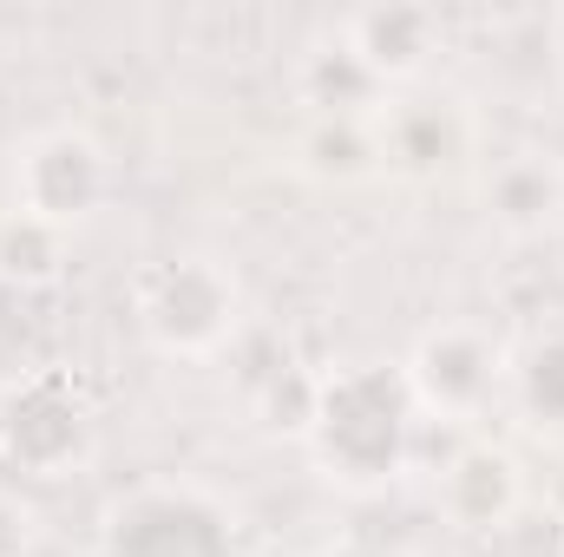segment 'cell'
I'll list each match as a JSON object with an SVG mask.
<instances>
[{
    "mask_svg": "<svg viewBox=\"0 0 564 557\" xmlns=\"http://www.w3.org/2000/svg\"><path fill=\"white\" fill-rule=\"evenodd\" d=\"M421 407L408 394V374L394 361H355L335 368L308 401V452L322 479L348 492H381L414 459Z\"/></svg>",
    "mask_w": 564,
    "mask_h": 557,
    "instance_id": "cell-1",
    "label": "cell"
},
{
    "mask_svg": "<svg viewBox=\"0 0 564 557\" xmlns=\"http://www.w3.org/2000/svg\"><path fill=\"white\" fill-rule=\"evenodd\" d=\"M132 308H139L144 341L171 361H204L217 354L237 321H243V295H237V276L210 256H164L151 263L132 288Z\"/></svg>",
    "mask_w": 564,
    "mask_h": 557,
    "instance_id": "cell-2",
    "label": "cell"
},
{
    "mask_svg": "<svg viewBox=\"0 0 564 557\" xmlns=\"http://www.w3.org/2000/svg\"><path fill=\"white\" fill-rule=\"evenodd\" d=\"M99 419L73 374L40 368L0 394V466L20 479H66L93 459Z\"/></svg>",
    "mask_w": 564,
    "mask_h": 557,
    "instance_id": "cell-3",
    "label": "cell"
},
{
    "mask_svg": "<svg viewBox=\"0 0 564 557\" xmlns=\"http://www.w3.org/2000/svg\"><path fill=\"white\" fill-rule=\"evenodd\" d=\"M93 557H250L243 532L224 499L197 485H139L126 492L106 525Z\"/></svg>",
    "mask_w": 564,
    "mask_h": 557,
    "instance_id": "cell-4",
    "label": "cell"
},
{
    "mask_svg": "<svg viewBox=\"0 0 564 557\" xmlns=\"http://www.w3.org/2000/svg\"><path fill=\"white\" fill-rule=\"evenodd\" d=\"M401 374H408V394H414L421 414L466 426V419H479L499 401V387H506V354L492 348L486 328H473V321H440V328H426L421 341H414V354L401 361Z\"/></svg>",
    "mask_w": 564,
    "mask_h": 557,
    "instance_id": "cell-5",
    "label": "cell"
},
{
    "mask_svg": "<svg viewBox=\"0 0 564 557\" xmlns=\"http://www.w3.org/2000/svg\"><path fill=\"white\" fill-rule=\"evenodd\" d=\"M106 190H112L106 151L86 139V132H73V125L26 139L20 157H13V210L33 217V223H53L66 237L106 204Z\"/></svg>",
    "mask_w": 564,
    "mask_h": 557,
    "instance_id": "cell-6",
    "label": "cell"
},
{
    "mask_svg": "<svg viewBox=\"0 0 564 557\" xmlns=\"http://www.w3.org/2000/svg\"><path fill=\"white\" fill-rule=\"evenodd\" d=\"M341 40L348 53L394 92L408 79H421L440 53V13L433 7H414V0H375L361 13L341 20Z\"/></svg>",
    "mask_w": 564,
    "mask_h": 557,
    "instance_id": "cell-7",
    "label": "cell"
},
{
    "mask_svg": "<svg viewBox=\"0 0 564 557\" xmlns=\"http://www.w3.org/2000/svg\"><path fill=\"white\" fill-rule=\"evenodd\" d=\"M479 204L506 243H545L564 223V164L552 151H512L492 164Z\"/></svg>",
    "mask_w": 564,
    "mask_h": 557,
    "instance_id": "cell-8",
    "label": "cell"
},
{
    "mask_svg": "<svg viewBox=\"0 0 564 557\" xmlns=\"http://www.w3.org/2000/svg\"><path fill=\"white\" fill-rule=\"evenodd\" d=\"M519 499H525V472L492 439H473L440 466V512L459 532H499L519 512Z\"/></svg>",
    "mask_w": 564,
    "mask_h": 557,
    "instance_id": "cell-9",
    "label": "cell"
},
{
    "mask_svg": "<svg viewBox=\"0 0 564 557\" xmlns=\"http://www.w3.org/2000/svg\"><path fill=\"white\" fill-rule=\"evenodd\" d=\"M295 99L308 106V119H361V125H375V119L388 112V86L348 53L341 33L302 53V66H295Z\"/></svg>",
    "mask_w": 564,
    "mask_h": 557,
    "instance_id": "cell-10",
    "label": "cell"
},
{
    "mask_svg": "<svg viewBox=\"0 0 564 557\" xmlns=\"http://www.w3.org/2000/svg\"><path fill=\"white\" fill-rule=\"evenodd\" d=\"M381 164H394V171H408V177H440L446 164H459L466 157V119H459V106H388L381 112Z\"/></svg>",
    "mask_w": 564,
    "mask_h": 557,
    "instance_id": "cell-11",
    "label": "cell"
},
{
    "mask_svg": "<svg viewBox=\"0 0 564 557\" xmlns=\"http://www.w3.org/2000/svg\"><path fill=\"white\" fill-rule=\"evenodd\" d=\"M506 387H512V407L525 414L532 433L564 439V328L532 335V341L506 361Z\"/></svg>",
    "mask_w": 564,
    "mask_h": 557,
    "instance_id": "cell-12",
    "label": "cell"
},
{
    "mask_svg": "<svg viewBox=\"0 0 564 557\" xmlns=\"http://www.w3.org/2000/svg\"><path fill=\"white\" fill-rule=\"evenodd\" d=\"M381 125V119H375ZM361 119H308L295 139V164L322 184H361L381 171V132Z\"/></svg>",
    "mask_w": 564,
    "mask_h": 557,
    "instance_id": "cell-13",
    "label": "cell"
},
{
    "mask_svg": "<svg viewBox=\"0 0 564 557\" xmlns=\"http://www.w3.org/2000/svg\"><path fill=\"white\" fill-rule=\"evenodd\" d=\"M59 270H66V230L7 210L0 217V282L46 288V282H59Z\"/></svg>",
    "mask_w": 564,
    "mask_h": 557,
    "instance_id": "cell-14",
    "label": "cell"
},
{
    "mask_svg": "<svg viewBox=\"0 0 564 557\" xmlns=\"http://www.w3.org/2000/svg\"><path fill=\"white\" fill-rule=\"evenodd\" d=\"M40 545H46V518H40V505H33L26 492L0 485V557H40Z\"/></svg>",
    "mask_w": 564,
    "mask_h": 557,
    "instance_id": "cell-15",
    "label": "cell"
},
{
    "mask_svg": "<svg viewBox=\"0 0 564 557\" xmlns=\"http://www.w3.org/2000/svg\"><path fill=\"white\" fill-rule=\"evenodd\" d=\"M322 557H394V551H375V545H335V551H322Z\"/></svg>",
    "mask_w": 564,
    "mask_h": 557,
    "instance_id": "cell-16",
    "label": "cell"
},
{
    "mask_svg": "<svg viewBox=\"0 0 564 557\" xmlns=\"http://www.w3.org/2000/svg\"><path fill=\"white\" fill-rule=\"evenodd\" d=\"M552 46H558V73H564V13H558V26H552Z\"/></svg>",
    "mask_w": 564,
    "mask_h": 557,
    "instance_id": "cell-17",
    "label": "cell"
},
{
    "mask_svg": "<svg viewBox=\"0 0 564 557\" xmlns=\"http://www.w3.org/2000/svg\"><path fill=\"white\" fill-rule=\"evenodd\" d=\"M552 250H558V270H564V223H558V237H552Z\"/></svg>",
    "mask_w": 564,
    "mask_h": 557,
    "instance_id": "cell-18",
    "label": "cell"
}]
</instances>
